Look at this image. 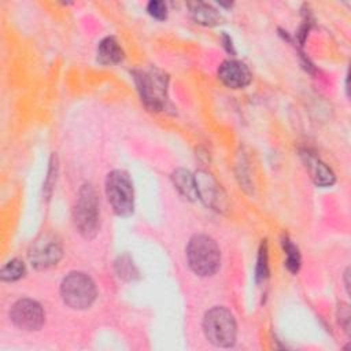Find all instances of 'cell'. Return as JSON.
<instances>
[{
  "label": "cell",
  "mask_w": 351,
  "mask_h": 351,
  "mask_svg": "<svg viewBox=\"0 0 351 351\" xmlns=\"http://www.w3.org/2000/svg\"><path fill=\"white\" fill-rule=\"evenodd\" d=\"M186 261L191 270L200 276L208 277L217 273L221 265V251L217 241L207 234H193L186 245Z\"/></svg>",
  "instance_id": "cell-1"
},
{
  "label": "cell",
  "mask_w": 351,
  "mask_h": 351,
  "mask_svg": "<svg viewBox=\"0 0 351 351\" xmlns=\"http://www.w3.org/2000/svg\"><path fill=\"white\" fill-rule=\"evenodd\" d=\"M73 218L78 233L85 239H93L100 228V203L95 188L84 184L77 195Z\"/></svg>",
  "instance_id": "cell-2"
},
{
  "label": "cell",
  "mask_w": 351,
  "mask_h": 351,
  "mask_svg": "<svg viewBox=\"0 0 351 351\" xmlns=\"http://www.w3.org/2000/svg\"><path fill=\"white\" fill-rule=\"evenodd\" d=\"M203 332L213 346L232 347L237 336L236 319L226 307L214 306L203 317Z\"/></svg>",
  "instance_id": "cell-3"
},
{
  "label": "cell",
  "mask_w": 351,
  "mask_h": 351,
  "mask_svg": "<svg viewBox=\"0 0 351 351\" xmlns=\"http://www.w3.org/2000/svg\"><path fill=\"white\" fill-rule=\"evenodd\" d=\"M60 296L70 308L85 310L96 300L97 288L86 273L71 271L62 280Z\"/></svg>",
  "instance_id": "cell-4"
},
{
  "label": "cell",
  "mask_w": 351,
  "mask_h": 351,
  "mask_svg": "<svg viewBox=\"0 0 351 351\" xmlns=\"http://www.w3.org/2000/svg\"><path fill=\"white\" fill-rule=\"evenodd\" d=\"M133 78L140 93L141 101L152 111H160L167 100V81L165 73L156 69L134 70Z\"/></svg>",
  "instance_id": "cell-5"
},
{
  "label": "cell",
  "mask_w": 351,
  "mask_h": 351,
  "mask_svg": "<svg viewBox=\"0 0 351 351\" xmlns=\"http://www.w3.org/2000/svg\"><path fill=\"white\" fill-rule=\"evenodd\" d=\"M106 196L112 211L119 217H129L134 210V189L125 170H112L106 178Z\"/></svg>",
  "instance_id": "cell-6"
},
{
  "label": "cell",
  "mask_w": 351,
  "mask_h": 351,
  "mask_svg": "<svg viewBox=\"0 0 351 351\" xmlns=\"http://www.w3.org/2000/svg\"><path fill=\"white\" fill-rule=\"evenodd\" d=\"M62 244L52 234H41L37 237L27 252L29 262L37 270H47L58 265L62 259Z\"/></svg>",
  "instance_id": "cell-7"
},
{
  "label": "cell",
  "mask_w": 351,
  "mask_h": 351,
  "mask_svg": "<svg viewBox=\"0 0 351 351\" xmlns=\"http://www.w3.org/2000/svg\"><path fill=\"white\" fill-rule=\"evenodd\" d=\"M11 322L22 330H38L45 321L41 304L33 299L23 298L16 300L10 310Z\"/></svg>",
  "instance_id": "cell-8"
},
{
  "label": "cell",
  "mask_w": 351,
  "mask_h": 351,
  "mask_svg": "<svg viewBox=\"0 0 351 351\" xmlns=\"http://www.w3.org/2000/svg\"><path fill=\"white\" fill-rule=\"evenodd\" d=\"M196 178V186H197V195L199 200H202L207 207L222 211L226 208V195L221 185L217 182V180L204 170H199L195 174Z\"/></svg>",
  "instance_id": "cell-9"
},
{
  "label": "cell",
  "mask_w": 351,
  "mask_h": 351,
  "mask_svg": "<svg viewBox=\"0 0 351 351\" xmlns=\"http://www.w3.org/2000/svg\"><path fill=\"white\" fill-rule=\"evenodd\" d=\"M218 78L230 89H243L251 84L252 74L245 63L236 59H228L218 67Z\"/></svg>",
  "instance_id": "cell-10"
},
{
  "label": "cell",
  "mask_w": 351,
  "mask_h": 351,
  "mask_svg": "<svg viewBox=\"0 0 351 351\" xmlns=\"http://www.w3.org/2000/svg\"><path fill=\"white\" fill-rule=\"evenodd\" d=\"M300 156H302L303 163L315 185L330 186L335 184L336 176L326 163H324L319 158H317L314 154H311L308 151H302Z\"/></svg>",
  "instance_id": "cell-11"
},
{
  "label": "cell",
  "mask_w": 351,
  "mask_h": 351,
  "mask_svg": "<svg viewBox=\"0 0 351 351\" xmlns=\"http://www.w3.org/2000/svg\"><path fill=\"white\" fill-rule=\"evenodd\" d=\"M188 8L193 22L203 26H215L221 23L223 19L221 12L208 3H202V1L188 3Z\"/></svg>",
  "instance_id": "cell-12"
},
{
  "label": "cell",
  "mask_w": 351,
  "mask_h": 351,
  "mask_svg": "<svg viewBox=\"0 0 351 351\" xmlns=\"http://www.w3.org/2000/svg\"><path fill=\"white\" fill-rule=\"evenodd\" d=\"M123 59V49L115 37L108 36L97 45V62L101 64H117Z\"/></svg>",
  "instance_id": "cell-13"
},
{
  "label": "cell",
  "mask_w": 351,
  "mask_h": 351,
  "mask_svg": "<svg viewBox=\"0 0 351 351\" xmlns=\"http://www.w3.org/2000/svg\"><path fill=\"white\" fill-rule=\"evenodd\" d=\"M171 180L177 191L186 197L188 200H197V186H196V178L195 174H192L186 169H176L171 174Z\"/></svg>",
  "instance_id": "cell-14"
},
{
  "label": "cell",
  "mask_w": 351,
  "mask_h": 351,
  "mask_svg": "<svg viewBox=\"0 0 351 351\" xmlns=\"http://www.w3.org/2000/svg\"><path fill=\"white\" fill-rule=\"evenodd\" d=\"M114 267H115L117 276L123 281H134L140 277L138 269L136 267L133 259L128 254H123V255L118 256V259L115 261Z\"/></svg>",
  "instance_id": "cell-15"
},
{
  "label": "cell",
  "mask_w": 351,
  "mask_h": 351,
  "mask_svg": "<svg viewBox=\"0 0 351 351\" xmlns=\"http://www.w3.org/2000/svg\"><path fill=\"white\" fill-rule=\"evenodd\" d=\"M25 274H26V266H25L23 261L19 258H14V259L8 261L0 269V278L7 282L18 281Z\"/></svg>",
  "instance_id": "cell-16"
},
{
  "label": "cell",
  "mask_w": 351,
  "mask_h": 351,
  "mask_svg": "<svg viewBox=\"0 0 351 351\" xmlns=\"http://www.w3.org/2000/svg\"><path fill=\"white\" fill-rule=\"evenodd\" d=\"M281 243H282V250L285 252V266L291 273L295 274L299 271L300 263H302L299 248L287 236L282 237Z\"/></svg>",
  "instance_id": "cell-17"
},
{
  "label": "cell",
  "mask_w": 351,
  "mask_h": 351,
  "mask_svg": "<svg viewBox=\"0 0 351 351\" xmlns=\"http://www.w3.org/2000/svg\"><path fill=\"white\" fill-rule=\"evenodd\" d=\"M267 277H269V254H267V243L266 240H263L258 250L255 280L256 282H265Z\"/></svg>",
  "instance_id": "cell-18"
},
{
  "label": "cell",
  "mask_w": 351,
  "mask_h": 351,
  "mask_svg": "<svg viewBox=\"0 0 351 351\" xmlns=\"http://www.w3.org/2000/svg\"><path fill=\"white\" fill-rule=\"evenodd\" d=\"M58 158L56 155H52L51 156V160H49V167H48V171H47V177H45V181H44V185H43V192L45 195L47 199H49L52 191H53V186L56 184V177H58Z\"/></svg>",
  "instance_id": "cell-19"
},
{
  "label": "cell",
  "mask_w": 351,
  "mask_h": 351,
  "mask_svg": "<svg viewBox=\"0 0 351 351\" xmlns=\"http://www.w3.org/2000/svg\"><path fill=\"white\" fill-rule=\"evenodd\" d=\"M147 12L158 21H163L167 16V5L160 0H151L147 4Z\"/></svg>",
  "instance_id": "cell-20"
},
{
  "label": "cell",
  "mask_w": 351,
  "mask_h": 351,
  "mask_svg": "<svg viewBox=\"0 0 351 351\" xmlns=\"http://www.w3.org/2000/svg\"><path fill=\"white\" fill-rule=\"evenodd\" d=\"M337 317H339V324L343 326L346 333H350V307L346 303H340L337 308Z\"/></svg>",
  "instance_id": "cell-21"
},
{
  "label": "cell",
  "mask_w": 351,
  "mask_h": 351,
  "mask_svg": "<svg viewBox=\"0 0 351 351\" xmlns=\"http://www.w3.org/2000/svg\"><path fill=\"white\" fill-rule=\"evenodd\" d=\"M348 276H350V269H346L344 271V287L347 293H350V281H348Z\"/></svg>",
  "instance_id": "cell-22"
}]
</instances>
